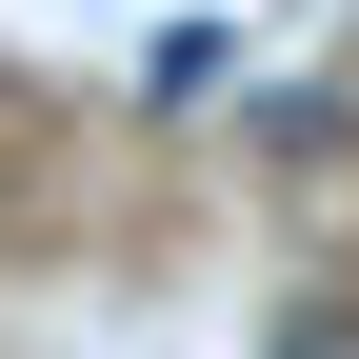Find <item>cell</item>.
<instances>
[{"mask_svg": "<svg viewBox=\"0 0 359 359\" xmlns=\"http://www.w3.org/2000/svg\"><path fill=\"white\" fill-rule=\"evenodd\" d=\"M259 359H359V299H280V339Z\"/></svg>", "mask_w": 359, "mask_h": 359, "instance_id": "obj_1", "label": "cell"}]
</instances>
